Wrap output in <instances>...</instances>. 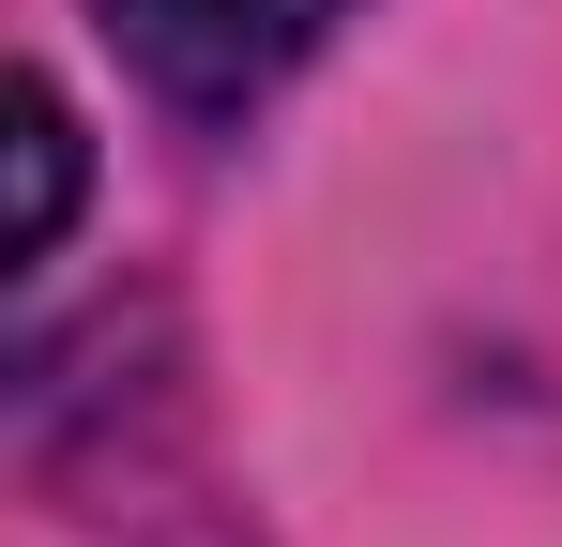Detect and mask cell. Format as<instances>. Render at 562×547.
I'll list each match as a JSON object with an SVG mask.
<instances>
[{"label": "cell", "mask_w": 562, "mask_h": 547, "mask_svg": "<svg viewBox=\"0 0 562 547\" xmlns=\"http://www.w3.org/2000/svg\"><path fill=\"white\" fill-rule=\"evenodd\" d=\"M335 15H350V0H106V46L168 91L183 122H244Z\"/></svg>", "instance_id": "6da1fadb"}, {"label": "cell", "mask_w": 562, "mask_h": 547, "mask_svg": "<svg viewBox=\"0 0 562 547\" xmlns=\"http://www.w3.org/2000/svg\"><path fill=\"white\" fill-rule=\"evenodd\" d=\"M61 213H77V107L61 77H15V259H61Z\"/></svg>", "instance_id": "7a4b0ae2"}]
</instances>
